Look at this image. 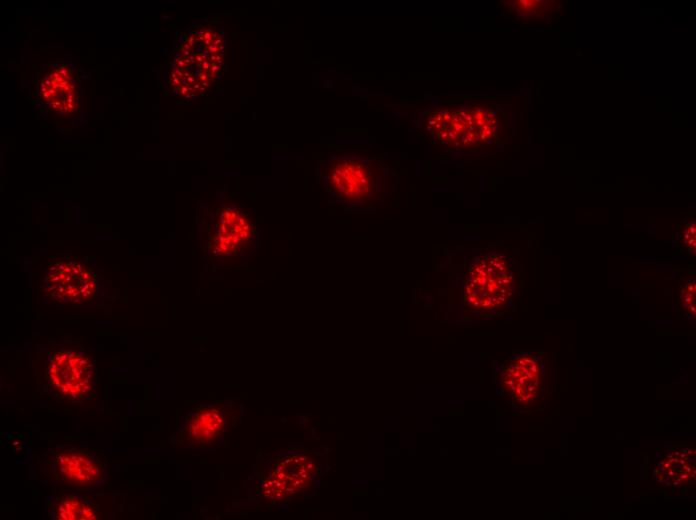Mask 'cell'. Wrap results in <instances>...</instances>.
I'll return each instance as SVG.
<instances>
[{
  "mask_svg": "<svg viewBox=\"0 0 696 520\" xmlns=\"http://www.w3.org/2000/svg\"><path fill=\"white\" fill-rule=\"evenodd\" d=\"M44 394L60 404L92 400L97 390V372L92 356L75 343L52 346L38 375Z\"/></svg>",
  "mask_w": 696,
  "mask_h": 520,
  "instance_id": "cell-1",
  "label": "cell"
},
{
  "mask_svg": "<svg viewBox=\"0 0 696 520\" xmlns=\"http://www.w3.org/2000/svg\"><path fill=\"white\" fill-rule=\"evenodd\" d=\"M48 480L63 491H92L109 478L108 460L74 445L57 446L45 454Z\"/></svg>",
  "mask_w": 696,
  "mask_h": 520,
  "instance_id": "cell-2",
  "label": "cell"
},
{
  "mask_svg": "<svg viewBox=\"0 0 696 520\" xmlns=\"http://www.w3.org/2000/svg\"><path fill=\"white\" fill-rule=\"evenodd\" d=\"M514 273L509 259L499 252L476 258L466 273L464 301L477 310H494L513 293Z\"/></svg>",
  "mask_w": 696,
  "mask_h": 520,
  "instance_id": "cell-3",
  "label": "cell"
},
{
  "mask_svg": "<svg viewBox=\"0 0 696 520\" xmlns=\"http://www.w3.org/2000/svg\"><path fill=\"white\" fill-rule=\"evenodd\" d=\"M46 295L54 302L82 304L95 298L94 274L76 262L62 261L53 264L44 278Z\"/></svg>",
  "mask_w": 696,
  "mask_h": 520,
  "instance_id": "cell-4",
  "label": "cell"
},
{
  "mask_svg": "<svg viewBox=\"0 0 696 520\" xmlns=\"http://www.w3.org/2000/svg\"><path fill=\"white\" fill-rule=\"evenodd\" d=\"M328 181L337 197L349 201L368 199L374 188L369 165L362 160L340 158L330 165Z\"/></svg>",
  "mask_w": 696,
  "mask_h": 520,
  "instance_id": "cell-5",
  "label": "cell"
},
{
  "mask_svg": "<svg viewBox=\"0 0 696 520\" xmlns=\"http://www.w3.org/2000/svg\"><path fill=\"white\" fill-rule=\"evenodd\" d=\"M225 429L224 409L220 405H202L185 418L180 441L188 445L215 442Z\"/></svg>",
  "mask_w": 696,
  "mask_h": 520,
  "instance_id": "cell-6",
  "label": "cell"
},
{
  "mask_svg": "<svg viewBox=\"0 0 696 520\" xmlns=\"http://www.w3.org/2000/svg\"><path fill=\"white\" fill-rule=\"evenodd\" d=\"M47 515L55 520H95L99 504L92 491H63L45 500Z\"/></svg>",
  "mask_w": 696,
  "mask_h": 520,
  "instance_id": "cell-7",
  "label": "cell"
},
{
  "mask_svg": "<svg viewBox=\"0 0 696 520\" xmlns=\"http://www.w3.org/2000/svg\"><path fill=\"white\" fill-rule=\"evenodd\" d=\"M250 225L245 215L234 209H225L219 217L216 234V245L222 251L240 243L248 237Z\"/></svg>",
  "mask_w": 696,
  "mask_h": 520,
  "instance_id": "cell-8",
  "label": "cell"
},
{
  "mask_svg": "<svg viewBox=\"0 0 696 520\" xmlns=\"http://www.w3.org/2000/svg\"><path fill=\"white\" fill-rule=\"evenodd\" d=\"M429 124H430L431 126H434V125L436 124V121L430 120V121H429Z\"/></svg>",
  "mask_w": 696,
  "mask_h": 520,
  "instance_id": "cell-9",
  "label": "cell"
},
{
  "mask_svg": "<svg viewBox=\"0 0 696 520\" xmlns=\"http://www.w3.org/2000/svg\"><path fill=\"white\" fill-rule=\"evenodd\" d=\"M436 120H437V121H440V120H442V117H441V115H438V116L436 117Z\"/></svg>",
  "mask_w": 696,
  "mask_h": 520,
  "instance_id": "cell-10",
  "label": "cell"
}]
</instances>
